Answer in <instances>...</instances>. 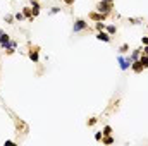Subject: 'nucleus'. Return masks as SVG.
Listing matches in <instances>:
<instances>
[{
    "instance_id": "a211bd4d",
    "label": "nucleus",
    "mask_w": 148,
    "mask_h": 146,
    "mask_svg": "<svg viewBox=\"0 0 148 146\" xmlns=\"http://www.w3.org/2000/svg\"><path fill=\"white\" fill-rule=\"evenodd\" d=\"M127 48H129V46H127V45L124 43V45L121 46V50H119V52H121V53H126V52H127Z\"/></svg>"
},
{
    "instance_id": "20e7f679",
    "label": "nucleus",
    "mask_w": 148,
    "mask_h": 146,
    "mask_svg": "<svg viewBox=\"0 0 148 146\" xmlns=\"http://www.w3.org/2000/svg\"><path fill=\"white\" fill-rule=\"evenodd\" d=\"M88 17H90L91 21H95V23H98V21H102V23H103L109 16H107V14H100V12H90V14H88Z\"/></svg>"
},
{
    "instance_id": "393cba45",
    "label": "nucleus",
    "mask_w": 148,
    "mask_h": 146,
    "mask_svg": "<svg viewBox=\"0 0 148 146\" xmlns=\"http://www.w3.org/2000/svg\"><path fill=\"white\" fill-rule=\"evenodd\" d=\"M102 2H109V3H114V0H102Z\"/></svg>"
},
{
    "instance_id": "4468645a",
    "label": "nucleus",
    "mask_w": 148,
    "mask_h": 146,
    "mask_svg": "<svg viewBox=\"0 0 148 146\" xmlns=\"http://www.w3.org/2000/svg\"><path fill=\"white\" fill-rule=\"evenodd\" d=\"M14 19H16V21H24L26 16H24L23 12H16V14H14Z\"/></svg>"
},
{
    "instance_id": "f3484780",
    "label": "nucleus",
    "mask_w": 148,
    "mask_h": 146,
    "mask_svg": "<svg viewBox=\"0 0 148 146\" xmlns=\"http://www.w3.org/2000/svg\"><path fill=\"white\" fill-rule=\"evenodd\" d=\"M109 134H112V127L110 126H105L103 127V136H109Z\"/></svg>"
},
{
    "instance_id": "f03ea898",
    "label": "nucleus",
    "mask_w": 148,
    "mask_h": 146,
    "mask_svg": "<svg viewBox=\"0 0 148 146\" xmlns=\"http://www.w3.org/2000/svg\"><path fill=\"white\" fill-rule=\"evenodd\" d=\"M84 29H88V23L84 19H76L74 26H73V31L74 33H79V31H84Z\"/></svg>"
},
{
    "instance_id": "ddd939ff",
    "label": "nucleus",
    "mask_w": 148,
    "mask_h": 146,
    "mask_svg": "<svg viewBox=\"0 0 148 146\" xmlns=\"http://www.w3.org/2000/svg\"><path fill=\"white\" fill-rule=\"evenodd\" d=\"M105 29H107V33H109V35H115V33H117V28H115V26H114V24H112V26H105Z\"/></svg>"
},
{
    "instance_id": "39448f33",
    "label": "nucleus",
    "mask_w": 148,
    "mask_h": 146,
    "mask_svg": "<svg viewBox=\"0 0 148 146\" xmlns=\"http://www.w3.org/2000/svg\"><path fill=\"white\" fill-rule=\"evenodd\" d=\"M131 69H133V72H136V74H140V72H143V64L140 62V59L138 60H133V64H131Z\"/></svg>"
},
{
    "instance_id": "2eb2a0df",
    "label": "nucleus",
    "mask_w": 148,
    "mask_h": 146,
    "mask_svg": "<svg viewBox=\"0 0 148 146\" xmlns=\"http://www.w3.org/2000/svg\"><path fill=\"white\" fill-rule=\"evenodd\" d=\"M95 28H97V31H103V29H105V24H103L102 21H98V23L95 24Z\"/></svg>"
},
{
    "instance_id": "6e6552de",
    "label": "nucleus",
    "mask_w": 148,
    "mask_h": 146,
    "mask_svg": "<svg viewBox=\"0 0 148 146\" xmlns=\"http://www.w3.org/2000/svg\"><path fill=\"white\" fill-rule=\"evenodd\" d=\"M23 14H24V16H26V19H29V21H33V19H35L33 7H24V9H23Z\"/></svg>"
},
{
    "instance_id": "a878e982",
    "label": "nucleus",
    "mask_w": 148,
    "mask_h": 146,
    "mask_svg": "<svg viewBox=\"0 0 148 146\" xmlns=\"http://www.w3.org/2000/svg\"><path fill=\"white\" fill-rule=\"evenodd\" d=\"M2 35H3V31H2V29H0V36H2Z\"/></svg>"
},
{
    "instance_id": "6ab92c4d",
    "label": "nucleus",
    "mask_w": 148,
    "mask_h": 146,
    "mask_svg": "<svg viewBox=\"0 0 148 146\" xmlns=\"http://www.w3.org/2000/svg\"><path fill=\"white\" fill-rule=\"evenodd\" d=\"M102 138H103V132H97V134H95V139H97V141H100Z\"/></svg>"
},
{
    "instance_id": "7ed1b4c3",
    "label": "nucleus",
    "mask_w": 148,
    "mask_h": 146,
    "mask_svg": "<svg viewBox=\"0 0 148 146\" xmlns=\"http://www.w3.org/2000/svg\"><path fill=\"white\" fill-rule=\"evenodd\" d=\"M119 65H121V69L122 71H126L127 67H131V64H133V59L131 57H124V55H119Z\"/></svg>"
},
{
    "instance_id": "f8f14e48",
    "label": "nucleus",
    "mask_w": 148,
    "mask_h": 146,
    "mask_svg": "<svg viewBox=\"0 0 148 146\" xmlns=\"http://www.w3.org/2000/svg\"><path fill=\"white\" fill-rule=\"evenodd\" d=\"M102 143H105V145H112V143H114V138H112L110 134H109V136H103V138H102Z\"/></svg>"
},
{
    "instance_id": "9b49d317",
    "label": "nucleus",
    "mask_w": 148,
    "mask_h": 146,
    "mask_svg": "<svg viewBox=\"0 0 148 146\" xmlns=\"http://www.w3.org/2000/svg\"><path fill=\"white\" fill-rule=\"evenodd\" d=\"M140 62L143 64V67H145V69H148V55L141 53V57H140Z\"/></svg>"
},
{
    "instance_id": "aec40b11",
    "label": "nucleus",
    "mask_w": 148,
    "mask_h": 146,
    "mask_svg": "<svg viewBox=\"0 0 148 146\" xmlns=\"http://www.w3.org/2000/svg\"><path fill=\"white\" fill-rule=\"evenodd\" d=\"M59 10H60V9H59V7H52V9H50V14H57V12H59Z\"/></svg>"
},
{
    "instance_id": "9d476101",
    "label": "nucleus",
    "mask_w": 148,
    "mask_h": 146,
    "mask_svg": "<svg viewBox=\"0 0 148 146\" xmlns=\"http://www.w3.org/2000/svg\"><path fill=\"white\" fill-rule=\"evenodd\" d=\"M141 53H143V50H141V48H136V50H133L131 59H133V60H138V59L141 57Z\"/></svg>"
},
{
    "instance_id": "412c9836",
    "label": "nucleus",
    "mask_w": 148,
    "mask_h": 146,
    "mask_svg": "<svg viewBox=\"0 0 148 146\" xmlns=\"http://www.w3.org/2000/svg\"><path fill=\"white\" fill-rule=\"evenodd\" d=\"M64 3H66V5H73L74 0H64Z\"/></svg>"
},
{
    "instance_id": "dca6fc26",
    "label": "nucleus",
    "mask_w": 148,
    "mask_h": 146,
    "mask_svg": "<svg viewBox=\"0 0 148 146\" xmlns=\"http://www.w3.org/2000/svg\"><path fill=\"white\" fill-rule=\"evenodd\" d=\"M5 23H7V24H12V23H14V16H12V14H7V16H5Z\"/></svg>"
},
{
    "instance_id": "f257e3e1",
    "label": "nucleus",
    "mask_w": 148,
    "mask_h": 146,
    "mask_svg": "<svg viewBox=\"0 0 148 146\" xmlns=\"http://www.w3.org/2000/svg\"><path fill=\"white\" fill-rule=\"evenodd\" d=\"M114 9V3H109V2H98L97 3V12H100V14H110V10Z\"/></svg>"
},
{
    "instance_id": "b1692460",
    "label": "nucleus",
    "mask_w": 148,
    "mask_h": 146,
    "mask_svg": "<svg viewBox=\"0 0 148 146\" xmlns=\"http://www.w3.org/2000/svg\"><path fill=\"white\" fill-rule=\"evenodd\" d=\"M143 53H145V55H148V45H145V48H143Z\"/></svg>"
},
{
    "instance_id": "5701e85b",
    "label": "nucleus",
    "mask_w": 148,
    "mask_h": 146,
    "mask_svg": "<svg viewBox=\"0 0 148 146\" xmlns=\"http://www.w3.org/2000/svg\"><path fill=\"white\" fill-rule=\"evenodd\" d=\"M141 41H143V45H148V36H143V40H141Z\"/></svg>"
},
{
    "instance_id": "0eeeda50",
    "label": "nucleus",
    "mask_w": 148,
    "mask_h": 146,
    "mask_svg": "<svg viewBox=\"0 0 148 146\" xmlns=\"http://www.w3.org/2000/svg\"><path fill=\"white\" fill-rule=\"evenodd\" d=\"M97 40H100V41H107V43H109L112 38H110V35H109L107 31H98V33H97Z\"/></svg>"
},
{
    "instance_id": "423d86ee",
    "label": "nucleus",
    "mask_w": 148,
    "mask_h": 146,
    "mask_svg": "<svg viewBox=\"0 0 148 146\" xmlns=\"http://www.w3.org/2000/svg\"><path fill=\"white\" fill-rule=\"evenodd\" d=\"M28 57L36 64L38 62V46H29V52H28Z\"/></svg>"
},
{
    "instance_id": "4be33fe9",
    "label": "nucleus",
    "mask_w": 148,
    "mask_h": 146,
    "mask_svg": "<svg viewBox=\"0 0 148 146\" xmlns=\"http://www.w3.org/2000/svg\"><path fill=\"white\" fill-rule=\"evenodd\" d=\"M95 122H97V119H91V120H88V126H93Z\"/></svg>"
},
{
    "instance_id": "1a4fd4ad",
    "label": "nucleus",
    "mask_w": 148,
    "mask_h": 146,
    "mask_svg": "<svg viewBox=\"0 0 148 146\" xmlns=\"http://www.w3.org/2000/svg\"><path fill=\"white\" fill-rule=\"evenodd\" d=\"M9 43H10V36H9L7 33H3V35L0 36V46H2V48H7Z\"/></svg>"
}]
</instances>
